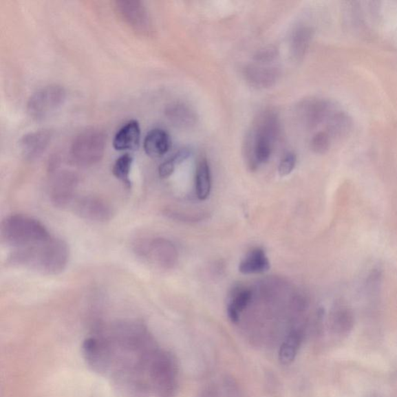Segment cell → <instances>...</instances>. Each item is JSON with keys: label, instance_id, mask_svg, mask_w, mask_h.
I'll list each match as a JSON object with an SVG mask.
<instances>
[{"label": "cell", "instance_id": "obj_1", "mask_svg": "<svg viewBox=\"0 0 397 397\" xmlns=\"http://www.w3.org/2000/svg\"><path fill=\"white\" fill-rule=\"evenodd\" d=\"M85 361L94 371L133 397H173L174 360L142 323L121 321L97 328L85 340Z\"/></svg>", "mask_w": 397, "mask_h": 397}, {"label": "cell", "instance_id": "obj_2", "mask_svg": "<svg viewBox=\"0 0 397 397\" xmlns=\"http://www.w3.org/2000/svg\"><path fill=\"white\" fill-rule=\"evenodd\" d=\"M68 244L57 237L16 248L9 258L10 264L45 275H58L68 265Z\"/></svg>", "mask_w": 397, "mask_h": 397}, {"label": "cell", "instance_id": "obj_3", "mask_svg": "<svg viewBox=\"0 0 397 397\" xmlns=\"http://www.w3.org/2000/svg\"><path fill=\"white\" fill-rule=\"evenodd\" d=\"M279 131V120L274 112L266 111L256 118L244 142V155L250 169H256L270 160Z\"/></svg>", "mask_w": 397, "mask_h": 397}, {"label": "cell", "instance_id": "obj_4", "mask_svg": "<svg viewBox=\"0 0 397 397\" xmlns=\"http://www.w3.org/2000/svg\"><path fill=\"white\" fill-rule=\"evenodd\" d=\"M0 231L3 242L14 249L32 246L52 237L44 224L36 219L23 215L6 217Z\"/></svg>", "mask_w": 397, "mask_h": 397}, {"label": "cell", "instance_id": "obj_5", "mask_svg": "<svg viewBox=\"0 0 397 397\" xmlns=\"http://www.w3.org/2000/svg\"><path fill=\"white\" fill-rule=\"evenodd\" d=\"M106 144L107 136L103 131H85L73 140L70 149L71 160L79 167L94 166L105 155Z\"/></svg>", "mask_w": 397, "mask_h": 397}, {"label": "cell", "instance_id": "obj_6", "mask_svg": "<svg viewBox=\"0 0 397 397\" xmlns=\"http://www.w3.org/2000/svg\"><path fill=\"white\" fill-rule=\"evenodd\" d=\"M65 97L66 92L62 85H47L29 98L28 114L34 120L45 119L63 105Z\"/></svg>", "mask_w": 397, "mask_h": 397}, {"label": "cell", "instance_id": "obj_7", "mask_svg": "<svg viewBox=\"0 0 397 397\" xmlns=\"http://www.w3.org/2000/svg\"><path fill=\"white\" fill-rule=\"evenodd\" d=\"M115 8L121 19L134 32L142 35H149L152 25L148 10L142 2L136 0L116 1Z\"/></svg>", "mask_w": 397, "mask_h": 397}, {"label": "cell", "instance_id": "obj_8", "mask_svg": "<svg viewBox=\"0 0 397 397\" xmlns=\"http://www.w3.org/2000/svg\"><path fill=\"white\" fill-rule=\"evenodd\" d=\"M78 176L72 171L65 170L53 177L50 187L52 204L58 208H65L73 200L78 186Z\"/></svg>", "mask_w": 397, "mask_h": 397}, {"label": "cell", "instance_id": "obj_9", "mask_svg": "<svg viewBox=\"0 0 397 397\" xmlns=\"http://www.w3.org/2000/svg\"><path fill=\"white\" fill-rule=\"evenodd\" d=\"M76 215L83 219L94 222H107L113 217L111 206L105 200L94 195L78 199L74 205Z\"/></svg>", "mask_w": 397, "mask_h": 397}, {"label": "cell", "instance_id": "obj_10", "mask_svg": "<svg viewBox=\"0 0 397 397\" xmlns=\"http://www.w3.org/2000/svg\"><path fill=\"white\" fill-rule=\"evenodd\" d=\"M143 253L151 262L164 268H172L177 260L174 244L164 238H155L146 244Z\"/></svg>", "mask_w": 397, "mask_h": 397}, {"label": "cell", "instance_id": "obj_11", "mask_svg": "<svg viewBox=\"0 0 397 397\" xmlns=\"http://www.w3.org/2000/svg\"><path fill=\"white\" fill-rule=\"evenodd\" d=\"M332 106L325 100L308 99L297 107V115L302 123L312 128L320 125L331 114Z\"/></svg>", "mask_w": 397, "mask_h": 397}, {"label": "cell", "instance_id": "obj_12", "mask_svg": "<svg viewBox=\"0 0 397 397\" xmlns=\"http://www.w3.org/2000/svg\"><path fill=\"white\" fill-rule=\"evenodd\" d=\"M52 133L49 130H40L27 133L20 142L22 155L28 160L39 158L50 144Z\"/></svg>", "mask_w": 397, "mask_h": 397}, {"label": "cell", "instance_id": "obj_13", "mask_svg": "<svg viewBox=\"0 0 397 397\" xmlns=\"http://www.w3.org/2000/svg\"><path fill=\"white\" fill-rule=\"evenodd\" d=\"M247 82L253 87L267 89L273 87L279 77V72L268 65H251L244 72Z\"/></svg>", "mask_w": 397, "mask_h": 397}, {"label": "cell", "instance_id": "obj_14", "mask_svg": "<svg viewBox=\"0 0 397 397\" xmlns=\"http://www.w3.org/2000/svg\"><path fill=\"white\" fill-rule=\"evenodd\" d=\"M169 134L160 128L151 130L145 136L144 149L151 158H160L167 153L171 147Z\"/></svg>", "mask_w": 397, "mask_h": 397}, {"label": "cell", "instance_id": "obj_15", "mask_svg": "<svg viewBox=\"0 0 397 397\" xmlns=\"http://www.w3.org/2000/svg\"><path fill=\"white\" fill-rule=\"evenodd\" d=\"M140 128L138 122L131 120L116 133L113 144L118 151L133 150L139 145Z\"/></svg>", "mask_w": 397, "mask_h": 397}, {"label": "cell", "instance_id": "obj_16", "mask_svg": "<svg viewBox=\"0 0 397 397\" xmlns=\"http://www.w3.org/2000/svg\"><path fill=\"white\" fill-rule=\"evenodd\" d=\"M166 114L168 119L179 127L191 128L197 123V113L184 103H173L167 108Z\"/></svg>", "mask_w": 397, "mask_h": 397}, {"label": "cell", "instance_id": "obj_17", "mask_svg": "<svg viewBox=\"0 0 397 397\" xmlns=\"http://www.w3.org/2000/svg\"><path fill=\"white\" fill-rule=\"evenodd\" d=\"M270 264L264 249L256 248L250 251L241 261L239 271L244 275L267 272Z\"/></svg>", "mask_w": 397, "mask_h": 397}, {"label": "cell", "instance_id": "obj_18", "mask_svg": "<svg viewBox=\"0 0 397 397\" xmlns=\"http://www.w3.org/2000/svg\"><path fill=\"white\" fill-rule=\"evenodd\" d=\"M331 323L336 333L346 334L350 332L354 326L352 310L345 303L336 304L332 312Z\"/></svg>", "mask_w": 397, "mask_h": 397}, {"label": "cell", "instance_id": "obj_19", "mask_svg": "<svg viewBox=\"0 0 397 397\" xmlns=\"http://www.w3.org/2000/svg\"><path fill=\"white\" fill-rule=\"evenodd\" d=\"M211 191V173L208 162L201 160L195 172V193L200 200H206Z\"/></svg>", "mask_w": 397, "mask_h": 397}, {"label": "cell", "instance_id": "obj_20", "mask_svg": "<svg viewBox=\"0 0 397 397\" xmlns=\"http://www.w3.org/2000/svg\"><path fill=\"white\" fill-rule=\"evenodd\" d=\"M252 298V291L246 288L236 289L232 293L228 306V314L232 322L237 323L239 321L242 311L248 307Z\"/></svg>", "mask_w": 397, "mask_h": 397}, {"label": "cell", "instance_id": "obj_21", "mask_svg": "<svg viewBox=\"0 0 397 397\" xmlns=\"http://www.w3.org/2000/svg\"><path fill=\"white\" fill-rule=\"evenodd\" d=\"M312 38V30L308 27H300L293 32L291 39V52L293 58L300 61L304 57Z\"/></svg>", "mask_w": 397, "mask_h": 397}, {"label": "cell", "instance_id": "obj_22", "mask_svg": "<svg viewBox=\"0 0 397 397\" xmlns=\"http://www.w3.org/2000/svg\"><path fill=\"white\" fill-rule=\"evenodd\" d=\"M301 342V334L298 332H292L286 339L280 347L279 359L283 365H290L297 356Z\"/></svg>", "mask_w": 397, "mask_h": 397}, {"label": "cell", "instance_id": "obj_23", "mask_svg": "<svg viewBox=\"0 0 397 397\" xmlns=\"http://www.w3.org/2000/svg\"><path fill=\"white\" fill-rule=\"evenodd\" d=\"M133 158L128 154L120 156L116 160L113 167V174L127 186H131L130 174Z\"/></svg>", "mask_w": 397, "mask_h": 397}, {"label": "cell", "instance_id": "obj_24", "mask_svg": "<svg viewBox=\"0 0 397 397\" xmlns=\"http://www.w3.org/2000/svg\"><path fill=\"white\" fill-rule=\"evenodd\" d=\"M331 144V138L328 132L321 131L316 133L311 140L310 147L315 153L323 154L330 148Z\"/></svg>", "mask_w": 397, "mask_h": 397}, {"label": "cell", "instance_id": "obj_25", "mask_svg": "<svg viewBox=\"0 0 397 397\" xmlns=\"http://www.w3.org/2000/svg\"><path fill=\"white\" fill-rule=\"evenodd\" d=\"M279 51L277 47L267 46L256 52L254 59L260 65H268L277 58Z\"/></svg>", "mask_w": 397, "mask_h": 397}, {"label": "cell", "instance_id": "obj_26", "mask_svg": "<svg viewBox=\"0 0 397 397\" xmlns=\"http://www.w3.org/2000/svg\"><path fill=\"white\" fill-rule=\"evenodd\" d=\"M297 164V157L293 153L286 154L279 166V173L280 176L289 175L295 169Z\"/></svg>", "mask_w": 397, "mask_h": 397}, {"label": "cell", "instance_id": "obj_27", "mask_svg": "<svg viewBox=\"0 0 397 397\" xmlns=\"http://www.w3.org/2000/svg\"><path fill=\"white\" fill-rule=\"evenodd\" d=\"M176 164L172 160V158H169L168 160L160 164V169H158V173L161 178L167 179L169 176L172 175L175 169Z\"/></svg>", "mask_w": 397, "mask_h": 397}, {"label": "cell", "instance_id": "obj_28", "mask_svg": "<svg viewBox=\"0 0 397 397\" xmlns=\"http://www.w3.org/2000/svg\"><path fill=\"white\" fill-rule=\"evenodd\" d=\"M192 151L191 149L187 148H183L176 152L171 158L175 162L176 166L178 164L184 162L186 160H188L189 157L191 156Z\"/></svg>", "mask_w": 397, "mask_h": 397}]
</instances>
